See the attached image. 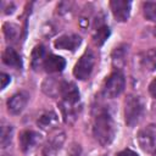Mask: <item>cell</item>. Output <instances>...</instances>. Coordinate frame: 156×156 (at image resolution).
I'll use <instances>...</instances> for the list:
<instances>
[{"label": "cell", "mask_w": 156, "mask_h": 156, "mask_svg": "<svg viewBox=\"0 0 156 156\" xmlns=\"http://www.w3.org/2000/svg\"><path fill=\"white\" fill-rule=\"evenodd\" d=\"M115 122L110 112L106 110L99 111L93 123V134L98 143L102 146L110 145L115 138Z\"/></svg>", "instance_id": "1"}, {"label": "cell", "mask_w": 156, "mask_h": 156, "mask_svg": "<svg viewBox=\"0 0 156 156\" xmlns=\"http://www.w3.org/2000/svg\"><path fill=\"white\" fill-rule=\"evenodd\" d=\"M144 111L143 102L139 96L129 95L124 101V119L128 127H134L141 118Z\"/></svg>", "instance_id": "2"}, {"label": "cell", "mask_w": 156, "mask_h": 156, "mask_svg": "<svg viewBox=\"0 0 156 156\" xmlns=\"http://www.w3.org/2000/svg\"><path fill=\"white\" fill-rule=\"evenodd\" d=\"M94 65H95V56L91 50H87L74 65L73 76L80 80L87 79L91 74Z\"/></svg>", "instance_id": "3"}, {"label": "cell", "mask_w": 156, "mask_h": 156, "mask_svg": "<svg viewBox=\"0 0 156 156\" xmlns=\"http://www.w3.org/2000/svg\"><path fill=\"white\" fill-rule=\"evenodd\" d=\"M124 87H126L124 76L117 71V72L111 73L106 78L104 87H102V91L106 98H116L124 90Z\"/></svg>", "instance_id": "4"}, {"label": "cell", "mask_w": 156, "mask_h": 156, "mask_svg": "<svg viewBox=\"0 0 156 156\" xmlns=\"http://www.w3.org/2000/svg\"><path fill=\"white\" fill-rule=\"evenodd\" d=\"M138 143L140 147L146 152H151L156 149V132L152 128V126L145 127L139 130Z\"/></svg>", "instance_id": "5"}, {"label": "cell", "mask_w": 156, "mask_h": 156, "mask_svg": "<svg viewBox=\"0 0 156 156\" xmlns=\"http://www.w3.org/2000/svg\"><path fill=\"white\" fill-rule=\"evenodd\" d=\"M110 7L113 17L118 22H124L129 17L130 12V2L126 0H112L110 1Z\"/></svg>", "instance_id": "6"}, {"label": "cell", "mask_w": 156, "mask_h": 156, "mask_svg": "<svg viewBox=\"0 0 156 156\" xmlns=\"http://www.w3.org/2000/svg\"><path fill=\"white\" fill-rule=\"evenodd\" d=\"M28 98H29L28 94L24 93V91H20V93L13 94L7 100V110H9V112L12 113V115H20L24 110V107H26V105L28 102Z\"/></svg>", "instance_id": "7"}, {"label": "cell", "mask_w": 156, "mask_h": 156, "mask_svg": "<svg viewBox=\"0 0 156 156\" xmlns=\"http://www.w3.org/2000/svg\"><path fill=\"white\" fill-rule=\"evenodd\" d=\"M80 43H82L80 37H79L78 34L71 33V34H63V35L58 37V38L55 40L54 45H55L56 49L71 50V51H73V50H76V49L80 45Z\"/></svg>", "instance_id": "8"}, {"label": "cell", "mask_w": 156, "mask_h": 156, "mask_svg": "<svg viewBox=\"0 0 156 156\" xmlns=\"http://www.w3.org/2000/svg\"><path fill=\"white\" fill-rule=\"evenodd\" d=\"M60 94L62 96V101L68 104H77L79 101V90L73 82H62Z\"/></svg>", "instance_id": "9"}, {"label": "cell", "mask_w": 156, "mask_h": 156, "mask_svg": "<svg viewBox=\"0 0 156 156\" xmlns=\"http://www.w3.org/2000/svg\"><path fill=\"white\" fill-rule=\"evenodd\" d=\"M40 140V135L34 130H23L20 134V146L22 151H29L33 149L38 141Z\"/></svg>", "instance_id": "10"}, {"label": "cell", "mask_w": 156, "mask_h": 156, "mask_svg": "<svg viewBox=\"0 0 156 156\" xmlns=\"http://www.w3.org/2000/svg\"><path fill=\"white\" fill-rule=\"evenodd\" d=\"M66 66V61L63 57L57 55H49L44 62V68L48 73L61 72Z\"/></svg>", "instance_id": "11"}, {"label": "cell", "mask_w": 156, "mask_h": 156, "mask_svg": "<svg viewBox=\"0 0 156 156\" xmlns=\"http://www.w3.org/2000/svg\"><path fill=\"white\" fill-rule=\"evenodd\" d=\"M38 126L44 129V130H50L52 128H55L58 123V117L54 111H46L43 115H40V117L37 121Z\"/></svg>", "instance_id": "12"}, {"label": "cell", "mask_w": 156, "mask_h": 156, "mask_svg": "<svg viewBox=\"0 0 156 156\" xmlns=\"http://www.w3.org/2000/svg\"><path fill=\"white\" fill-rule=\"evenodd\" d=\"M2 61H4L5 65L11 66V67H15V68H21L22 67L21 56L12 48H6L5 49V51L2 52Z\"/></svg>", "instance_id": "13"}, {"label": "cell", "mask_w": 156, "mask_h": 156, "mask_svg": "<svg viewBox=\"0 0 156 156\" xmlns=\"http://www.w3.org/2000/svg\"><path fill=\"white\" fill-rule=\"evenodd\" d=\"M140 62H141V67L145 71H147V72L155 71L156 69V49L151 48L147 51H145L141 55Z\"/></svg>", "instance_id": "14"}, {"label": "cell", "mask_w": 156, "mask_h": 156, "mask_svg": "<svg viewBox=\"0 0 156 156\" xmlns=\"http://www.w3.org/2000/svg\"><path fill=\"white\" fill-rule=\"evenodd\" d=\"M61 111L66 123H73L78 117V108L77 104H68L62 101L61 102Z\"/></svg>", "instance_id": "15"}, {"label": "cell", "mask_w": 156, "mask_h": 156, "mask_svg": "<svg viewBox=\"0 0 156 156\" xmlns=\"http://www.w3.org/2000/svg\"><path fill=\"white\" fill-rule=\"evenodd\" d=\"M45 60H46L45 48L43 45H37L32 51V67H33V69L38 71L41 66H44Z\"/></svg>", "instance_id": "16"}, {"label": "cell", "mask_w": 156, "mask_h": 156, "mask_svg": "<svg viewBox=\"0 0 156 156\" xmlns=\"http://www.w3.org/2000/svg\"><path fill=\"white\" fill-rule=\"evenodd\" d=\"M63 141H65V133H63V132L56 133V134L49 140V143H48L46 147L44 149V151H46V152L54 155V154L62 146Z\"/></svg>", "instance_id": "17"}, {"label": "cell", "mask_w": 156, "mask_h": 156, "mask_svg": "<svg viewBox=\"0 0 156 156\" xmlns=\"http://www.w3.org/2000/svg\"><path fill=\"white\" fill-rule=\"evenodd\" d=\"M108 35H110V28L107 26H100L95 29V32L93 34V41L95 45L101 46L106 41Z\"/></svg>", "instance_id": "18"}, {"label": "cell", "mask_w": 156, "mask_h": 156, "mask_svg": "<svg viewBox=\"0 0 156 156\" xmlns=\"http://www.w3.org/2000/svg\"><path fill=\"white\" fill-rule=\"evenodd\" d=\"M60 89H61V83H57L56 79L54 78H49L43 83L44 93L50 96H55L57 93H60Z\"/></svg>", "instance_id": "19"}, {"label": "cell", "mask_w": 156, "mask_h": 156, "mask_svg": "<svg viewBox=\"0 0 156 156\" xmlns=\"http://www.w3.org/2000/svg\"><path fill=\"white\" fill-rule=\"evenodd\" d=\"M12 134H13V128L11 126L4 124L1 127V132H0V144L1 147H7L11 144L12 140Z\"/></svg>", "instance_id": "20"}, {"label": "cell", "mask_w": 156, "mask_h": 156, "mask_svg": "<svg viewBox=\"0 0 156 156\" xmlns=\"http://www.w3.org/2000/svg\"><path fill=\"white\" fill-rule=\"evenodd\" d=\"M126 45H121V46H117L113 52H112V62L115 66H122L124 63V60H126V54H127V50H126Z\"/></svg>", "instance_id": "21"}, {"label": "cell", "mask_w": 156, "mask_h": 156, "mask_svg": "<svg viewBox=\"0 0 156 156\" xmlns=\"http://www.w3.org/2000/svg\"><path fill=\"white\" fill-rule=\"evenodd\" d=\"M143 13L144 17L149 21H156V2H144L143 4Z\"/></svg>", "instance_id": "22"}, {"label": "cell", "mask_w": 156, "mask_h": 156, "mask_svg": "<svg viewBox=\"0 0 156 156\" xmlns=\"http://www.w3.org/2000/svg\"><path fill=\"white\" fill-rule=\"evenodd\" d=\"M2 29H4V34H5V37H6V39L7 40H11V41H13V40H16L17 39V37H18V27L16 26V24H13V23H5L4 24V27H2Z\"/></svg>", "instance_id": "23"}, {"label": "cell", "mask_w": 156, "mask_h": 156, "mask_svg": "<svg viewBox=\"0 0 156 156\" xmlns=\"http://www.w3.org/2000/svg\"><path fill=\"white\" fill-rule=\"evenodd\" d=\"M68 156H80V146L77 144H73L69 149Z\"/></svg>", "instance_id": "24"}, {"label": "cell", "mask_w": 156, "mask_h": 156, "mask_svg": "<svg viewBox=\"0 0 156 156\" xmlns=\"http://www.w3.org/2000/svg\"><path fill=\"white\" fill-rule=\"evenodd\" d=\"M0 79H1V89H4V88H6V85L10 83L11 77H10L9 74H6V73H1Z\"/></svg>", "instance_id": "25"}, {"label": "cell", "mask_w": 156, "mask_h": 156, "mask_svg": "<svg viewBox=\"0 0 156 156\" xmlns=\"http://www.w3.org/2000/svg\"><path fill=\"white\" fill-rule=\"evenodd\" d=\"M149 91L152 95L154 99H156V79H154L149 85Z\"/></svg>", "instance_id": "26"}, {"label": "cell", "mask_w": 156, "mask_h": 156, "mask_svg": "<svg viewBox=\"0 0 156 156\" xmlns=\"http://www.w3.org/2000/svg\"><path fill=\"white\" fill-rule=\"evenodd\" d=\"M117 156H138L134 151H132V150H123V151H121V152H118L117 154Z\"/></svg>", "instance_id": "27"}, {"label": "cell", "mask_w": 156, "mask_h": 156, "mask_svg": "<svg viewBox=\"0 0 156 156\" xmlns=\"http://www.w3.org/2000/svg\"><path fill=\"white\" fill-rule=\"evenodd\" d=\"M43 156H54V155H51V154H49V152H43Z\"/></svg>", "instance_id": "28"}, {"label": "cell", "mask_w": 156, "mask_h": 156, "mask_svg": "<svg viewBox=\"0 0 156 156\" xmlns=\"http://www.w3.org/2000/svg\"><path fill=\"white\" fill-rule=\"evenodd\" d=\"M154 35L156 37V24H155V28H154Z\"/></svg>", "instance_id": "29"}, {"label": "cell", "mask_w": 156, "mask_h": 156, "mask_svg": "<svg viewBox=\"0 0 156 156\" xmlns=\"http://www.w3.org/2000/svg\"><path fill=\"white\" fill-rule=\"evenodd\" d=\"M154 156H156V149H155V154H154Z\"/></svg>", "instance_id": "30"}]
</instances>
